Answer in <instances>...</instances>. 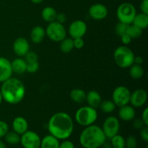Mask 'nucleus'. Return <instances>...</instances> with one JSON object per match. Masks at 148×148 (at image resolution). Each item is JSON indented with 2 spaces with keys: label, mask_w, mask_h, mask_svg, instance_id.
<instances>
[{
  "label": "nucleus",
  "mask_w": 148,
  "mask_h": 148,
  "mask_svg": "<svg viewBox=\"0 0 148 148\" xmlns=\"http://www.w3.org/2000/svg\"><path fill=\"white\" fill-rule=\"evenodd\" d=\"M66 17L65 15V14H64V13H59V14H57L56 18V22H58L59 23H62V24H64L66 22Z\"/></svg>",
  "instance_id": "41"
},
{
  "label": "nucleus",
  "mask_w": 148,
  "mask_h": 148,
  "mask_svg": "<svg viewBox=\"0 0 148 148\" xmlns=\"http://www.w3.org/2000/svg\"><path fill=\"white\" fill-rule=\"evenodd\" d=\"M46 36V30L41 26H35L30 32V39L34 43H40Z\"/></svg>",
  "instance_id": "19"
},
{
  "label": "nucleus",
  "mask_w": 148,
  "mask_h": 148,
  "mask_svg": "<svg viewBox=\"0 0 148 148\" xmlns=\"http://www.w3.org/2000/svg\"><path fill=\"white\" fill-rule=\"evenodd\" d=\"M12 75L11 62L6 58L0 56V82L10 78Z\"/></svg>",
  "instance_id": "15"
},
{
  "label": "nucleus",
  "mask_w": 148,
  "mask_h": 148,
  "mask_svg": "<svg viewBox=\"0 0 148 148\" xmlns=\"http://www.w3.org/2000/svg\"><path fill=\"white\" fill-rule=\"evenodd\" d=\"M48 130L59 140H67L74 131L73 120L67 113L57 112L49 119Z\"/></svg>",
  "instance_id": "1"
},
{
  "label": "nucleus",
  "mask_w": 148,
  "mask_h": 148,
  "mask_svg": "<svg viewBox=\"0 0 148 148\" xmlns=\"http://www.w3.org/2000/svg\"><path fill=\"white\" fill-rule=\"evenodd\" d=\"M11 66L12 72H15L17 74H23L26 72L27 64L25 59L17 58L11 62Z\"/></svg>",
  "instance_id": "21"
},
{
  "label": "nucleus",
  "mask_w": 148,
  "mask_h": 148,
  "mask_svg": "<svg viewBox=\"0 0 148 148\" xmlns=\"http://www.w3.org/2000/svg\"><path fill=\"white\" fill-rule=\"evenodd\" d=\"M101 147H102L103 148H113L112 146H111V144H109V143H108V144H107V143H106V142L104 143V144Z\"/></svg>",
  "instance_id": "45"
},
{
  "label": "nucleus",
  "mask_w": 148,
  "mask_h": 148,
  "mask_svg": "<svg viewBox=\"0 0 148 148\" xmlns=\"http://www.w3.org/2000/svg\"><path fill=\"white\" fill-rule=\"evenodd\" d=\"M87 29V25L83 20H77L71 23L68 31L72 38H76L83 37L86 33Z\"/></svg>",
  "instance_id": "11"
},
{
  "label": "nucleus",
  "mask_w": 148,
  "mask_h": 148,
  "mask_svg": "<svg viewBox=\"0 0 148 148\" xmlns=\"http://www.w3.org/2000/svg\"><path fill=\"white\" fill-rule=\"evenodd\" d=\"M130 67V75L133 79H138L143 77L144 75V69L141 65L133 64Z\"/></svg>",
  "instance_id": "25"
},
{
  "label": "nucleus",
  "mask_w": 148,
  "mask_h": 148,
  "mask_svg": "<svg viewBox=\"0 0 148 148\" xmlns=\"http://www.w3.org/2000/svg\"><path fill=\"white\" fill-rule=\"evenodd\" d=\"M134 64L141 65L142 64H143V59L141 57V56H134Z\"/></svg>",
  "instance_id": "44"
},
{
  "label": "nucleus",
  "mask_w": 148,
  "mask_h": 148,
  "mask_svg": "<svg viewBox=\"0 0 148 148\" xmlns=\"http://www.w3.org/2000/svg\"><path fill=\"white\" fill-rule=\"evenodd\" d=\"M120 129V123L118 119L114 116L107 117L103 124L102 130L106 137L108 139L112 138L114 136L119 133Z\"/></svg>",
  "instance_id": "9"
},
{
  "label": "nucleus",
  "mask_w": 148,
  "mask_h": 148,
  "mask_svg": "<svg viewBox=\"0 0 148 148\" xmlns=\"http://www.w3.org/2000/svg\"><path fill=\"white\" fill-rule=\"evenodd\" d=\"M132 24L137 26L142 30L147 28L148 26V14L141 12L140 14H136Z\"/></svg>",
  "instance_id": "23"
},
{
  "label": "nucleus",
  "mask_w": 148,
  "mask_h": 148,
  "mask_svg": "<svg viewBox=\"0 0 148 148\" xmlns=\"http://www.w3.org/2000/svg\"><path fill=\"white\" fill-rule=\"evenodd\" d=\"M140 7L142 12L148 14V0H143L141 1Z\"/></svg>",
  "instance_id": "40"
},
{
  "label": "nucleus",
  "mask_w": 148,
  "mask_h": 148,
  "mask_svg": "<svg viewBox=\"0 0 148 148\" xmlns=\"http://www.w3.org/2000/svg\"><path fill=\"white\" fill-rule=\"evenodd\" d=\"M111 144L113 148H125V139L117 134L111 138Z\"/></svg>",
  "instance_id": "30"
},
{
  "label": "nucleus",
  "mask_w": 148,
  "mask_h": 148,
  "mask_svg": "<svg viewBox=\"0 0 148 148\" xmlns=\"http://www.w3.org/2000/svg\"><path fill=\"white\" fill-rule=\"evenodd\" d=\"M142 120L145 126H148V108H146L142 114Z\"/></svg>",
  "instance_id": "43"
},
{
  "label": "nucleus",
  "mask_w": 148,
  "mask_h": 148,
  "mask_svg": "<svg viewBox=\"0 0 148 148\" xmlns=\"http://www.w3.org/2000/svg\"><path fill=\"white\" fill-rule=\"evenodd\" d=\"M2 98L10 104L21 102L25 95V88L23 82L17 78L10 77L2 82L0 89Z\"/></svg>",
  "instance_id": "2"
},
{
  "label": "nucleus",
  "mask_w": 148,
  "mask_h": 148,
  "mask_svg": "<svg viewBox=\"0 0 148 148\" xmlns=\"http://www.w3.org/2000/svg\"><path fill=\"white\" fill-rule=\"evenodd\" d=\"M25 61L26 63H30V62H38V55L36 54L35 52L33 51H28L26 55L25 56Z\"/></svg>",
  "instance_id": "34"
},
{
  "label": "nucleus",
  "mask_w": 148,
  "mask_h": 148,
  "mask_svg": "<svg viewBox=\"0 0 148 148\" xmlns=\"http://www.w3.org/2000/svg\"><path fill=\"white\" fill-rule=\"evenodd\" d=\"M13 131L15 132L20 136L28 130V123L27 121L22 116H17L14 118L12 121Z\"/></svg>",
  "instance_id": "16"
},
{
  "label": "nucleus",
  "mask_w": 148,
  "mask_h": 148,
  "mask_svg": "<svg viewBox=\"0 0 148 148\" xmlns=\"http://www.w3.org/2000/svg\"><path fill=\"white\" fill-rule=\"evenodd\" d=\"M131 92L124 86H119L114 89L112 94V101L118 107L130 103Z\"/></svg>",
  "instance_id": "8"
},
{
  "label": "nucleus",
  "mask_w": 148,
  "mask_h": 148,
  "mask_svg": "<svg viewBox=\"0 0 148 148\" xmlns=\"http://www.w3.org/2000/svg\"><path fill=\"white\" fill-rule=\"evenodd\" d=\"M85 101L88 103L89 106L96 108L99 107L102 98L99 92L96 90H90L88 93H86V98Z\"/></svg>",
  "instance_id": "18"
},
{
  "label": "nucleus",
  "mask_w": 148,
  "mask_h": 148,
  "mask_svg": "<svg viewBox=\"0 0 148 148\" xmlns=\"http://www.w3.org/2000/svg\"><path fill=\"white\" fill-rule=\"evenodd\" d=\"M3 101V98H2V95H1V90H0V105H1V102H2Z\"/></svg>",
  "instance_id": "48"
},
{
  "label": "nucleus",
  "mask_w": 148,
  "mask_h": 148,
  "mask_svg": "<svg viewBox=\"0 0 148 148\" xmlns=\"http://www.w3.org/2000/svg\"><path fill=\"white\" fill-rule=\"evenodd\" d=\"M143 30L141 28L133 24H130L128 25L127 30V34L131 37L132 39L138 38L143 34Z\"/></svg>",
  "instance_id": "27"
},
{
  "label": "nucleus",
  "mask_w": 148,
  "mask_h": 148,
  "mask_svg": "<svg viewBox=\"0 0 148 148\" xmlns=\"http://www.w3.org/2000/svg\"><path fill=\"white\" fill-rule=\"evenodd\" d=\"M9 132V126L5 121L0 120V139L4 137Z\"/></svg>",
  "instance_id": "35"
},
{
  "label": "nucleus",
  "mask_w": 148,
  "mask_h": 148,
  "mask_svg": "<svg viewBox=\"0 0 148 148\" xmlns=\"http://www.w3.org/2000/svg\"><path fill=\"white\" fill-rule=\"evenodd\" d=\"M4 140L10 145H17L20 142V135L15 132H8L4 136Z\"/></svg>",
  "instance_id": "29"
},
{
  "label": "nucleus",
  "mask_w": 148,
  "mask_h": 148,
  "mask_svg": "<svg viewBox=\"0 0 148 148\" xmlns=\"http://www.w3.org/2000/svg\"><path fill=\"white\" fill-rule=\"evenodd\" d=\"M134 120V122H133V127H134V129L136 130H141L143 127H145V124L143 123L142 119H135Z\"/></svg>",
  "instance_id": "39"
},
{
  "label": "nucleus",
  "mask_w": 148,
  "mask_h": 148,
  "mask_svg": "<svg viewBox=\"0 0 148 148\" xmlns=\"http://www.w3.org/2000/svg\"><path fill=\"white\" fill-rule=\"evenodd\" d=\"M46 35L53 41L61 42L66 37V30L63 24L53 21L48 25Z\"/></svg>",
  "instance_id": "7"
},
{
  "label": "nucleus",
  "mask_w": 148,
  "mask_h": 148,
  "mask_svg": "<svg viewBox=\"0 0 148 148\" xmlns=\"http://www.w3.org/2000/svg\"><path fill=\"white\" fill-rule=\"evenodd\" d=\"M128 25H129L125 24V23H121V22H119L115 27L116 33L119 36H120V37H121V36H123V35L126 34V33H127Z\"/></svg>",
  "instance_id": "31"
},
{
  "label": "nucleus",
  "mask_w": 148,
  "mask_h": 148,
  "mask_svg": "<svg viewBox=\"0 0 148 148\" xmlns=\"http://www.w3.org/2000/svg\"><path fill=\"white\" fill-rule=\"evenodd\" d=\"M74 49L73 38H65L60 42V50L63 53H67L72 51Z\"/></svg>",
  "instance_id": "26"
},
{
  "label": "nucleus",
  "mask_w": 148,
  "mask_h": 148,
  "mask_svg": "<svg viewBox=\"0 0 148 148\" xmlns=\"http://www.w3.org/2000/svg\"><path fill=\"white\" fill-rule=\"evenodd\" d=\"M30 1L35 4H39V3H41L43 0H30Z\"/></svg>",
  "instance_id": "47"
},
{
  "label": "nucleus",
  "mask_w": 148,
  "mask_h": 148,
  "mask_svg": "<svg viewBox=\"0 0 148 148\" xmlns=\"http://www.w3.org/2000/svg\"><path fill=\"white\" fill-rule=\"evenodd\" d=\"M136 9L131 3H122L119 6L116 10V16L119 22L125 24L130 25L132 23L135 17Z\"/></svg>",
  "instance_id": "6"
},
{
  "label": "nucleus",
  "mask_w": 148,
  "mask_h": 148,
  "mask_svg": "<svg viewBox=\"0 0 148 148\" xmlns=\"http://www.w3.org/2000/svg\"><path fill=\"white\" fill-rule=\"evenodd\" d=\"M119 116L121 120L124 121H132L135 118V110L133 106H129V104L119 107Z\"/></svg>",
  "instance_id": "17"
},
{
  "label": "nucleus",
  "mask_w": 148,
  "mask_h": 148,
  "mask_svg": "<svg viewBox=\"0 0 148 148\" xmlns=\"http://www.w3.org/2000/svg\"><path fill=\"white\" fill-rule=\"evenodd\" d=\"M134 54L131 49L126 46H119L114 52V60L121 68H128L134 64Z\"/></svg>",
  "instance_id": "4"
},
{
  "label": "nucleus",
  "mask_w": 148,
  "mask_h": 148,
  "mask_svg": "<svg viewBox=\"0 0 148 148\" xmlns=\"http://www.w3.org/2000/svg\"><path fill=\"white\" fill-rule=\"evenodd\" d=\"M0 148H7L6 144L4 143V141H2V140H0Z\"/></svg>",
  "instance_id": "46"
},
{
  "label": "nucleus",
  "mask_w": 148,
  "mask_h": 148,
  "mask_svg": "<svg viewBox=\"0 0 148 148\" xmlns=\"http://www.w3.org/2000/svg\"><path fill=\"white\" fill-rule=\"evenodd\" d=\"M59 148H75V145L72 141L64 140L62 143H59Z\"/></svg>",
  "instance_id": "38"
},
{
  "label": "nucleus",
  "mask_w": 148,
  "mask_h": 148,
  "mask_svg": "<svg viewBox=\"0 0 148 148\" xmlns=\"http://www.w3.org/2000/svg\"><path fill=\"white\" fill-rule=\"evenodd\" d=\"M40 136L33 131L27 130L20 136V143L24 148H40Z\"/></svg>",
  "instance_id": "10"
},
{
  "label": "nucleus",
  "mask_w": 148,
  "mask_h": 148,
  "mask_svg": "<svg viewBox=\"0 0 148 148\" xmlns=\"http://www.w3.org/2000/svg\"><path fill=\"white\" fill-rule=\"evenodd\" d=\"M56 15H57V12L56 10L51 7H45L41 12V17L43 20L49 23L56 21Z\"/></svg>",
  "instance_id": "22"
},
{
  "label": "nucleus",
  "mask_w": 148,
  "mask_h": 148,
  "mask_svg": "<svg viewBox=\"0 0 148 148\" xmlns=\"http://www.w3.org/2000/svg\"><path fill=\"white\" fill-rule=\"evenodd\" d=\"M70 98L74 102L77 103H82L85 101L86 92L82 89L75 88L70 92Z\"/></svg>",
  "instance_id": "24"
},
{
  "label": "nucleus",
  "mask_w": 148,
  "mask_h": 148,
  "mask_svg": "<svg viewBox=\"0 0 148 148\" xmlns=\"http://www.w3.org/2000/svg\"><path fill=\"white\" fill-rule=\"evenodd\" d=\"M137 146V139L134 136H130L125 140V147L127 148H136Z\"/></svg>",
  "instance_id": "32"
},
{
  "label": "nucleus",
  "mask_w": 148,
  "mask_h": 148,
  "mask_svg": "<svg viewBox=\"0 0 148 148\" xmlns=\"http://www.w3.org/2000/svg\"><path fill=\"white\" fill-rule=\"evenodd\" d=\"M73 43H74V48L77 49H81L83 48L85 46V41L82 39V38H73Z\"/></svg>",
  "instance_id": "36"
},
{
  "label": "nucleus",
  "mask_w": 148,
  "mask_h": 148,
  "mask_svg": "<svg viewBox=\"0 0 148 148\" xmlns=\"http://www.w3.org/2000/svg\"><path fill=\"white\" fill-rule=\"evenodd\" d=\"M108 13L107 7L102 4H95L89 9L90 16L95 20H103L107 17Z\"/></svg>",
  "instance_id": "14"
},
{
  "label": "nucleus",
  "mask_w": 148,
  "mask_h": 148,
  "mask_svg": "<svg viewBox=\"0 0 148 148\" xmlns=\"http://www.w3.org/2000/svg\"><path fill=\"white\" fill-rule=\"evenodd\" d=\"M27 64V66H26V71L29 73H35L37 72L39 69V63L38 62H30V63Z\"/></svg>",
  "instance_id": "33"
},
{
  "label": "nucleus",
  "mask_w": 148,
  "mask_h": 148,
  "mask_svg": "<svg viewBox=\"0 0 148 148\" xmlns=\"http://www.w3.org/2000/svg\"><path fill=\"white\" fill-rule=\"evenodd\" d=\"M59 140L51 134H49L41 140L40 148H59Z\"/></svg>",
  "instance_id": "20"
},
{
  "label": "nucleus",
  "mask_w": 148,
  "mask_h": 148,
  "mask_svg": "<svg viewBox=\"0 0 148 148\" xmlns=\"http://www.w3.org/2000/svg\"><path fill=\"white\" fill-rule=\"evenodd\" d=\"M99 107L103 112L106 113V114H110V113H112L116 109V106L113 102V101L106 100V101H101Z\"/></svg>",
  "instance_id": "28"
},
{
  "label": "nucleus",
  "mask_w": 148,
  "mask_h": 148,
  "mask_svg": "<svg viewBox=\"0 0 148 148\" xmlns=\"http://www.w3.org/2000/svg\"><path fill=\"white\" fill-rule=\"evenodd\" d=\"M13 51L19 56H25L30 51V45L27 39L25 38H17L13 43Z\"/></svg>",
  "instance_id": "13"
},
{
  "label": "nucleus",
  "mask_w": 148,
  "mask_h": 148,
  "mask_svg": "<svg viewBox=\"0 0 148 148\" xmlns=\"http://www.w3.org/2000/svg\"><path fill=\"white\" fill-rule=\"evenodd\" d=\"M121 42L124 45H128L131 43L132 41V38L128 34H124L123 36H121Z\"/></svg>",
  "instance_id": "42"
},
{
  "label": "nucleus",
  "mask_w": 148,
  "mask_h": 148,
  "mask_svg": "<svg viewBox=\"0 0 148 148\" xmlns=\"http://www.w3.org/2000/svg\"><path fill=\"white\" fill-rule=\"evenodd\" d=\"M140 137L145 142H148V127L147 126H145L140 130Z\"/></svg>",
  "instance_id": "37"
},
{
  "label": "nucleus",
  "mask_w": 148,
  "mask_h": 148,
  "mask_svg": "<svg viewBox=\"0 0 148 148\" xmlns=\"http://www.w3.org/2000/svg\"><path fill=\"white\" fill-rule=\"evenodd\" d=\"M75 119L77 123L82 127L92 125L98 119V112L96 108L86 106L79 108L75 113Z\"/></svg>",
  "instance_id": "5"
},
{
  "label": "nucleus",
  "mask_w": 148,
  "mask_h": 148,
  "mask_svg": "<svg viewBox=\"0 0 148 148\" xmlns=\"http://www.w3.org/2000/svg\"><path fill=\"white\" fill-rule=\"evenodd\" d=\"M102 128L99 126L85 127L79 135V143L84 148H99L106 140Z\"/></svg>",
  "instance_id": "3"
},
{
  "label": "nucleus",
  "mask_w": 148,
  "mask_h": 148,
  "mask_svg": "<svg viewBox=\"0 0 148 148\" xmlns=\"http://www.w3.org/2000/svg\"><path fill=\"white\" fill-rule=\"evenodd\" d=\"M147 100V94L145 90H135L130 95V103L133 107L140 108L146 103Z\"/></svg>",
  "instance_id": "12"
}]
</instances>
